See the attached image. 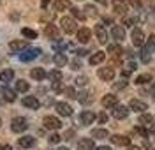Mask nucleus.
Returning <instances> with one entry per match:
<instances>
[{
  "instance_id": "41",
  "label": "nucleus",
  "mask_w": 155,
  "mask_h": 150,
  "mask_svg": "<svg viewBox=\"0 0 155 150\" xmlns=\"http://www.w3.org/2000/svg\"><path fill=\"white\" fill-rule=\"evenodd\" d=\"M71 65H72V69H79V67H81V62H79V60H72V62H71Z\"/></svg>"
},
{
  "instance_id": "44",
  "label": "nucleus",
  "mask_w": 155,
  "mask_h": 150,
  "mask_svg": "<svg viewBox=\"0 0 155 150\" xmlns=\"http://www.w3.org/2000/svg\"><path fill=\"white\" fill-rule=\"evenodd\" d=\"M125 85H127V81L122 80V81H118V83H115V88H124Z\"/></svg>"
},
{
  "instance_id": "33",
  "label": "nucleus",
  "mask_w": 155,
  "mask_h": 150,
  "mask_svg": "<svg viewBox=\"0 0 155 150\" xmlns=\"http://www.w3.org/2000/svg\"><path fill=\"white\" fill-rule=\"evenodd\" d=\"M148 81H152V76H150V74H139V76L136 78V83H137V85H145Z\"/></svg>"
},
{
  "instance_id": "50",
  "label": "nucleus",
  "mask_w": 155,
  "mask_h": 150,
  "mask_svg": "<svg viewBox=\"0 0 155 150\" xmlns=\"http://www.w3.org/2000/svg\"><path fill=\"white\" fill-rule=\"evenodd\" d=\"M76 53H78V55H79V57H83V55H85V53H87V51H85V50H78Z\"/></svg>"
},
{
  "instance_id": "22",
  "label": "nucleus",
  "mask_w": 155,
  "mask_h": 150,
  "mask_svg": "<svg viewBox=\"0 0 155 150\" xmlns=\"http://www.w3.org/2000/svg\"><path fill=\"white\" fill-rule=\"evenodd\" d=\"M39 53H41V50H39V48H30L27 53H23V55H21V60H23V62L34 60V58H35V57L39 55Z\"/></svg>"
},
{
  "instance_id": "13",
  "label": "nucleus",
  "mask_w": 155,
  "mask_h": 150,
  "mask_svg": "<svg viewBox=\"0 0 155 150\" xmlns=\"http://www.w3.org/2000/svg\"><path fill=\"white\" fill-rule=\"evenodd\" d=\"M25 48H27V41H23V39H16V41H11L9 42V50L12 53H18V51L25 50Z\"/></svg>"
},
{
  "instance_id": "53",
  "label": "nucleus",
  "mask_w": 155,
  "mask_h": 150,
  "mask_svg": "<svg viewBox=\"0 0 155 150\" xmlns=\"http://www.w3.org/2000/svg\"><path fill=\"white\" fill-rule=\"evenodd\" d=\"M150 134H152V136H155V125L152 127V129H150Z\"/></svg>"
},
{
  "instance_id": "17",
  "label": "nucleus",
  "mask_w": 155,
  "mask_h": 150,
  "mask_svg": "<svg viewBox=\"0 0 155 150\" xmlns=\"http://www.w3.org/2000/svg\"><path fill=\"white\" fill-rule=\"evenodd\" d=\"M95 35H97V39H99L101 44H106L107 42V32L102 25H95Z\"/></svg>"
},
{
  "instance_id": "27",
  "label": "nucleus",
  "mask_w": 155,
  "mask_h": 150,
  "mask_svg": "<svg viewBox=\"0 0 155 150\" xmlns=\"http://www.w3.org/2000/svg\"><path fill=\"white\" fill-rule=\"evenodd\" d=\"M109 136V132L106 129H94L92 131V138H97V140H104Z\"/></svg>"
},
{
  "instance_id": "3",
  "label": "nucleus",
  "mask_w": 155,
  "mask_h": 150,
  "mask_svg": "<svg viewBox=\"0 0 155 150\" xmlns=\"http://www.w3.org/2000/svg\"><path fill=\"white\" fill-rule=\"evenodd\" d=\"M42 124H44V127L46 129H51V131H57L62 127V122L58 117H53V115H46L44 120H42Z\"/></svg>"
},
{
  "instance_id": "8",
  "label": "nucleus",
  "mask_w": 155,
  "mask_h": 150,
  "mask_svg": "<svg viewBox=\"0 0 155 150\" xmlns=\"http://www.w3.org/2000/svg\"><path fill=\"white\" fill-rule=\"evenodd\" d=\"M21 102H23L25 108H30V110H37L39 106H41V102H39V99L35 95H27V97H23Z\"/></svg>"
},
{
  "instance_id": "19",
  "label": "nucleus",
  "mask_w": 155,
  "mask_h": 150,
  "mask_svg": "<svg viewBox=\"0 0 155 150\" xmlns=\"http://www.w3.org/2000/svg\"><path fill=\"white\" fill-rule=\"evenodd\" d=\"M104 60H106V53H104V51H95L94 55H90V60H88V62H90L92 65H97V64H102Z\"/></svg>"
},
{
  "instance_id": "48",
  "label": "nucleus",
  "mask_w": 155,
  "mask_h": 150,
  "mask_svg": "<svg viewBox=\"0 0 155 150\" xmlns=\"http://www.w3.org/2000/svg\"><path fill=\"white\" fill-rule=\"evenodd\" d=\"M130 4H132L134 7H139V5H141V0H130Z\"/></svg>"
},
{
  "instance_id": "56",
  "label": "nucleus",
  "mask_w": 155,
  "mask_h": 150,
  "mask_svg": "<svg viewBox=\"0 0 155 150\" xmlns=\"http://www.w3.org/2000/svg\"><path fill=\"white\" fill-rule=\"evenodd\" d=\"M0 125H2V118H0Z\"/></svg>"
},
{
  "instance_id": "28",
  "label": "nucleus",
  "mask_w": 155,
  "mask_h": 150,
  "mask_svg": "<svg viewBox=\"0 0 155 150\" xmlns=\"http://www.w3.org/2000/svg\"><path fill=\"white\" fill-rule=\"evenodd\" d=\"M28 88H30V85H28V81H25V80H18L16 81V90L18 92H28Z\"/></svg>"
},
{
  "instance_id": "36",
  "label": "nucleus",
  "mask_w": 155,
  "mask_h": 150,
  "mask_svg": "<svg viewBox=\"0 0 155 150\" xmlns=\"http://www.w3.org/2000/svg\"><path fill=\"white\" fill-rule=\"evenodd\" d=\"M139 57H141V60H143V62H150V58H152V53H150V51L146 50V48H143V50H141V55H139Z\"/></svg>"
},
{
  "instance_id": "52",
  "label": "nucleus",
  "mask_w": 155,
  "mask_h": 150,
  "mask_svg": "<svg viewBox=\"0 0 155 150\" xmlns=\"http://www.w3.org/2000/svg\"><path fill=\"white\" fill-rule=\"evenodd\" d=\"M95 150H111L109 147H99V148H95Z\"/></svg>"
},
{
  "instance_id": "18",
  "label": "nucleus",
  "mask_w": 155,
  "mask_h": 150,
  "mask_svg": "<svg viewBox=\"0 0 155 150\" xmlns=\"http://www.w3.org/2000/svg\"><path fill=\"white\" fill-rule=\"evenodd\" d=\"M116 102H118V99H116V95H113V94H106L102 97V106L104 108H115Z\"/></svg>"
},
{
  "instance_id": "14",
  "label": "nucleus",
  "mask_w": 155,
  "mask_h": 150,
  "mask_svg": "<svg viewBox=\"0 0 155 150\" xmlns=\"http://www.w3.org/2000/svg\"><path fill=\"white\" fill-rule=\"evenodd\" d=\"M57 111H58V115H62V117H71L72 115V108L69 106L67 102H57Z\"/></svg>"
},
{
  "instance_id": "34",
  "label": "nucleus",
  "mask_w": 155,
  "mask_h": 150,
  "mask_svg": "<svg viewBox=\"0 0 155 150\" xmlns=\"http://www.w3.org/2000/svg\"><path fill=\"white\" fill-rule=\"evenodd\" d=\"M122 46H120V44H109V46H107V53H113V55H120V53H122Z\"/></svg>"
},
{
  "instance_id": "25",
  "label": "nucleus",
  "mask_w": 155,
  "mask_h": 150,
  "mask_svg": "<svg viewBox=\"0 0 155 150\" xmlns=\"http://www.w3.org/2000/svg\"><path fill=\"white\" fill-rule=\"evenodd\" d=\"M12 78H14V71L12 69H5V71L0 72V81H2V83H9Z\"/></svg>"
},
{
  "instance_id": "21",
  "label": "nucleus",
  "mask_w": 155,
  "mask_h": 150,
  "mask_svg": "<svg viewBox=\"0 0 155 150\" xmlns=\"http://www.w3.org/2000/svg\"><path fill=\"white\" fill-rule=\"evenodd\" d=\"M30 76H32L34 80L41 81V80H44V78H46V71L42 69V67H34V69L30 71Z\"/></svg>"
},
{
  "instance_id": "29",
  "label": "nucleus",
  "mask_w": 155,
  "mask_h": 150,
  "mask_svg": "<svg viewBox=\"0 0 155 150\" xmlns=\"http://www.w3.org/2000/svg\"><path fill=\"white\" fill-rule=\"evenodd\" d=\"M143 48H146L150 53H153V51H155V35H150V37L146 39V42H145V46H143Z\"/></svg>"
},
{
  "instance_id": "39",
  "label": "nucleus",
  "mask_w": 155,
  "mask_h": 150,
  "mask_svg": "<svg viewBox=\"0 0 155 150\" xmlns=\"http://www.w3.org/2000/svg\"><path fill=\"white\" fill-rule=\"evenodd\" d=\"M60 140H62V136H60V134H57V132L49 136V143H58Z\"/></svg>"
},
{
  "instance_id": "1",
  "label": "nucleus",
  "mask_w": 155,
  "mask_h": 150,
  "mask_svg": "<svg viewBox=\"0 0 155 150\" xmlns=\"http://www.w3.org/2000/svg\"><path fill=\"white\" fill-rule=\"evenodd\" d=\"M60 25H62V30L65 34H72V32H78V25H76V20L72 16H64L60 20Z\"/></svg>"
},
{
  "instance_id": "10",
  "label": "nucleus",
  "mask_w": 155,
  "mask_h": 150,
  "mask_svg": "<svg viewBox=\"0 0 155 150\" xmlns=\"http://www.w3.org/2000/svg\"><path fill=\"white\" fill-rule=\"evenodd\" d=\"M129 108H130L132 111H137V113H145V111L148 110V104H146V102H143V101L132 99L130 102H129Z\"/></svg>"
},
{
  "instance_id": "37",
  "label": "nucleus",
  "mask_w": 155,
  "mask_h": 150,
  "mask_svg": "<svg viewBox=\"0 0 155 150\" xmlns=\"http://www.w3.org/2000/svg\"><path fill=\"white\" fill-rule=\"evenodd\" d=\"M72 16H74V18H78V20H85V14H83V12H81V9H78V7H72Z\"/></svg>"
},
{
  "instance_id": "55",
  "label": "nucleus",
  "mask_w": 155,
  "mask_h": 150,
  "mask_svg": "<svg viewBox=\"0 0 155 150\" xmlns=\"http://www.w3.org/2000/svg\"><path fill=\"white\" fill-rule=\"evenodd\" d=\"M129 150H139V148H137V147H130Z\"/></svg>"
},
{
  "instance_id": "7",
  "label": "nucleus",
  "mask_w": 155,
  "mask_h": 150,
  "mask_svg": "<svg viewBox=\"0 0 155 150\" xmlns=\"http://www.w3.org/2000/svg\"><path fill=\"white\" fill-rule=\"evenodd\" d=\"M111 143L116 147H129L130 145V138H127L124 134H113L111 136Z\"/></svg>"
},
{
  "instance_id": "51",
  "label": "nucleus",
  "mask_w": 155,
  "mask_h": 150,
  "mask_svg": "<svg viewBox=\"0 0 155 150\" xmlns=\"http://www.w3.org/2000/svg\"><path fill=\"white\" fill-rule=\"evenodd\" d=\"M152 95H153V99H155V81H153V85H152Z\"/></svg>"
},
{
  "instance_id": "23",
  "label": "nucleus",
  "mask_w": 155,
  "mask_h": 150,
  "mask_svg": "<svg viewBox=\"0 0 155 150\" xmlns=\"http://www.w3.org/2000/svg\"><path fill=\"white\" fill-rule=\"evenodd\" d=\"M53 62L57 64L58 67H64V65H67L69 58H67V55H65V53H55V57H53Z\"/></svg>"
},
{
  "instance_id": "46",
  "label": "nucleus",
  "mask_w": 155,
  "mask_h": 150,
  "mask_svg": "<svg viewBox=\"0 0 155 150\" xmlns=\"http://www.w3.org/2000/svg\"><path fill=\"white\" fill-rule=\"evenodd\" d=\"M49 2H51V0H42V2H41L42 9H46V7H48V5H49Z\"/></svg>"
},
{
  "instance_id": "32",
  "label": "nucleus",
  "mask_w": 155,
  "mask_h": 150,
  "mask_svg": "<svg viewBox=\"0 0 155 150\" xmlns=\"http://www.w3.org/2000/svg\"><path fill=\"white\" fill-rule=\"evenodd\" d=\"M48 78H49L51 81H53V83H58V81L62 80V72L55 69V71H51V72L48 74Z\"/></svg>"
},
{
  "instance_id": "2",
  "label": "nucleus",
  "mask_w": 155,
  "mask_h": 150,
  "mask_svg": "<svg viewBox=\"0 0 155 150\" xmlns=\"http://www.w3.org/2000/svg\"><path fill=\"white\" fill-rule=\"evenodd\" d=\"M28 127V122L25 117H16V118L11 120V131L12 132H23V131H27Z\"/></svg>"
},
{
  "instance_id": "31",
  "label": "nucleus",
  "mask_w": 155,
  "mask_h": 150,
  "mask_svg": "<svg viewBox=\"0 0 155 150\" xmlns=\"http://www.w3.org/2000/svg\"><path fill=\"white\" fill-rule=\"evenodd\" d=\"M21 35L27 37V39H35V37H37L35 30H32V28H21Z\"/></svg>"
},
{
  "instance_id": "5",
  "label": "nucleus",
  "mask_w": 155,
  "mask_h": 150,
  "mask_svg": "<svg viewBox=\"0 0 155 150\" xmlns=\"http://www.w3.org/2000/svg\"><path fill=\"white\" fill-rule=\"evenodd\" d=\"M111 115H113V118H116V120H124V118L129 117V108L116 104L115 108H111Z\"/></svg>"
},
{
  "instance_id": "47",
  "label": "nucleus",
  "mask_w": 155,
  "mask_h": 150,
  "mask_svg": "<svg viewBox=\"0 0 155 150\" xmlns=\"http://www.w3.org/2000/svg\"><path fill=\"white\" fill-rule=\"evenodd\" d=\"M124 23H125V25H129V27H130V25L134 23V20H132V18H125V20H124Z\"/></svg>"
},
{
  "instance_id": "54",
  "label": "nucleus",
  "mask_w": 155,
  "mask_h": 150,
  "mask_svg": "<svg viewBox=\"0 0 155 150\" xmlns=\"http://www.w3.org/2000/svg\"><path fill=\"white\" fill-rule=\"evenodd\" d=\"M57 150H69V148H67V147H58Z\"/></svg>"
},
{
  "instance_id": "26",
  "label": "nucleus",
  "mask_w": 155,
  "mask_h": 150,
  "mask_svg": "<svg viewBox=\"0 0 155 150\" xmlns=\"http://www.w3.org/2000/svg\"><path fill=\"white\" fill-rule=\"evenodd\" d=\"M71 7V0H55V9L57 11H67Z\"/></svg>"
},
{
  "instance_id": "49",
  "label": "nucleus",
  "mask_w": 155,
  "mask_h": 150,
  "mask_svg": "<svg viewBox=\"0 0 155 150\" xmlns=\"http://www.w3.org/2000/svg\"><path fill=\"white\" fill-rule=\"evenodd\" d=\"M136 69V64L134 62H130V64H129V71H134Z\"/></svg>"
},
{
  "instance_id": "9",
  "label": "nucleus",
  "mask_w": 155,
  "mask_h": 150,
  "mask_svg": "<svg viewBox=\"0 0 155 150\" xmlns=\"http://www.w3.org/2000/svg\"><path fill=\"white\" fill-rule=\"evenodd\" d=\"M95 113L94 111H90V110H85V111H81V115H79V122L83 124V125H90L94 120H95Z\"/></svg>"
},
{
  "instance_id": "43",
  "label": "nucleus",
  "mask_w": 155,
  "mask_h": 150,
  "mask_svg": "<svg viewBox=\"0 0 155 150\" xmlns=\"http://www.w3.org/2000/svg\"><path fill=\"white\" fill-rule=\"evenodd\" d=\"M87 78H85V76H79V78H78V80H76V83H78V85H87Z\"/></svg>"
},
{
  "instance_id": "11",
  "label": "nucleus",
  "mask_w": 155,
  "mask_h": 150,
  "mask_svg": "<svg viewBox=\"0 0 155 150\" xmlns=\"http://www.w3.org/2000/svg\"><path fill=\"white\" fill-rule=\"evenodd\" d=\"M76 35H78V41H79V42L87 44L88 41H90V37H92V32H90V28H87V27H81V28H78Z\"/></svg>"
},
{
  "instance_id": "24",
  "label": "nucleus",
  "mask_w": 155,
  "mask_h": 150,
  "mask_svg": "<svg viewBox=\"0 0 155 150\" xmlns=\"http://www.w3.org/2000/svg\"><path fill=\"white\" fill-rule=\"evenodd\" d=\"M44 34H46V37H49V39H58V28L55 25H46Z\"/></svg>"
},
{
  "instance_id": "40",
  "label": "nucleus",
  "mask_w": 155,
  "mask_h": 150,
  "mask_svg": "<svg viewBox=\"0 0 155 150\" xmlns=\"http://www.w3.org/2000/svg\"><path fill=\"white\" fill-rule=\"evenodd\" d=\"M97 120H99L101 124H106V120H107V115H106V113H99V115H97Z\"/></svg>"
},
{
  "instance_id": "42",
  "label": "nucleus",
  "mask_w": 155,
  "mask_h": 150,
  "mask_svg": "<svg viewBox=\"0 0 155 150\" xmlns=\"http://www.w3.org/2000/svg\"><path fill=\"white\" fill-rule=\"evenodd\" d=\"M87 11H88V14H90V16H95V14H97L94 5H87Z\"/></svg>"
},
{
  "instance_id": "12",
  "label": "nucleus",
  "mask_w": 155,
  "mask_h": 150,
  "mask_svg": "<svg viewBox=\"0 0 155 150\" xmlns=\"http://www.w3.org/2000/svg\"><path fill=\"white\" fill-rule=\"evenodd\" d=\"M111 35H113V39L115 41H124L125 39V28L122 27V25H113V28H111Z\"/></svg>"
},
{
  "instance_id": "20",
  "label": "nucleus",
  "mask_w": 155,
  "mask_h": 150,
  "mask_svg": "<svg viewBox=\"0 0 155 150\" xmlns=\"http://www.w3.org/2000/svg\"><path fill=\"white\" fill-rule=\"evenodd\" d=\"M18 145L21 148H30V147L35 145V138H34V136H23V138H19Z\"/></svg>"
},
{
  "instance_id": "45",
  "label": "nucleus",
  "mask_w": 155,
  "mask_h": 150,
  "mask_svg": "<svg viewBox=\"0 0 155 150\" xmlns=\"http://www.w3.org/2000/svg\"><path fill=\"white\" fill-rule=\"evenodd\" d=\"M0 150H12V147L7 145V143H4V145H0Z\"/></svg>"
},
{
  "instance_id": "16",
  "label": "nucleus",
  "mask_w": 155,
  "mask_h": 150,
  "mask_svg": "<svg viewBox=\"0 0 155 150\" xmlns=\"http://www.w3.org/2000/svg\"><path fill=\"white\" fill-rule=\"evenodd\" d=\"M111 4H113V9H115V12H118V14H125L127 11H129L125 0H113Z\"/></svg>"
},
{
  "instance_id": "6",
  "label": "nucleus",
  "mask_w": 155,
  "mask_h": 150,
  "mask_svg": "<svg viewBox=\"0 0 155 150\" xmlns=\"http://www.w3.org/2000/svg\"><path fill=\"white\" fill-rule=\"evenodd\" d=\"M97 76L102 81H111L115 78V69L113 67H101V69L97 71Z\"/></svg>"
},
{
  "instance_id": "4",
  "label": "nucleus",
  "mask_w": 155,
  "mask_h": 150,
  "mask_svg": "<svg viewBox=\"0 0 155 150\" xmlns=\"http://www.w3.org/2000/svg\"><path fill=\"white\" fill-rule=\"evenodd\" d=\"M130 39H132V44L134 46H145V42H146V39H145V32L141 28H134L132 30V35H130Z\"/></svg>"
},
{
  "instance_id": "30",
  "label": "nucleus",
  "mask_w": 155,
  "mask_h": 150,
  "mask_svg": "<svg viewBox=\"0 0 155 150\" xmlns=\"http://www.w3.org/2000/svg\"><path fill=\"white\" fill-rule=\"evenodd\" d=\"M152 122H153V117H152V115H148V113H141V115H139V124L150 125Z\"/></svg>"
},
{
  "instance_id": "35",
  "label": "nucleus",
  "mask_w": 155,
  "mask_h": 150,
  "mask_svg": "<svg viewBox=\"0 0 155 150\" xmlns=\"http://www.w3.org/2000/svg\"><path fill=\"white\" fill-rule=\"evenodd\" d=\"M2 94H4V99H5V101H11V102H12V101L16 99L14 92H12V90H9V88H2Z\"/></svg>"
},
{
  "instance_id": "15",
  "label": "nucleus",
  "mask_w": 155,
  "mask_h": 150,
  "mask_svg": "<svg viewBox=\"0 0 155 150\" xmlns=\"http://www.w3.org/2000/svg\"><path fill=\"white\" fill-rule=\"evenodd\" d=\"M78 150H95L94 140L92 138H81L78 143Z\"/></svg>"
},
{
  "instance_id": "38",
  "label": "nucleus",
  "mask_w": 155,
  "mask_h": 150,
  "mask_svg": "<svg viewBox=\"0 0 155 150\" xmlns=\"http://www.w3.org/2000/svg\"><path fill=\"white\" fill-rule=\"evenodd\" d=\"M65 95H67V97H76V90L72 88V87H67V88H65Z\"/></svg>"
}]
</instances>
